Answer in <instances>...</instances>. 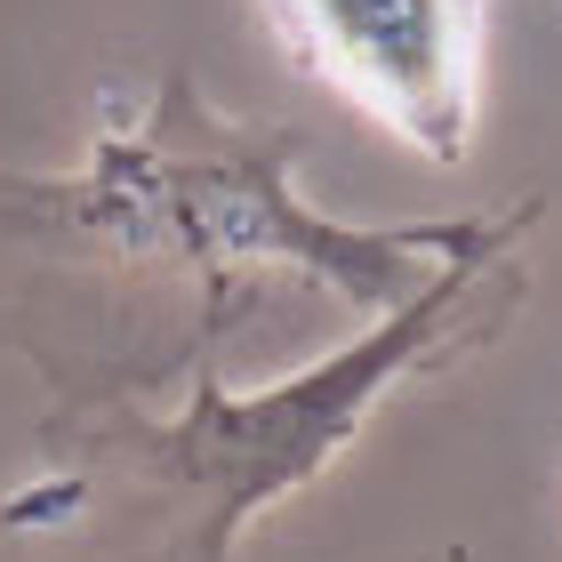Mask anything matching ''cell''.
<instances>
[{
	"label": "cell",
	"instance_id": "1",
	"mask_svg": "<svg viewBox=\"0 0 562 562\" xmlns=\"http://www.w3.org/2000/svg\"><path fill=\"white\" fill-rule=\"evenodd\" d=\"M297 130H234L193 97V81L161 89V113L130 137L97 145L89 177L57 193V217L81 234L113 241L121 258L153 266H193V273H258L290 266L329 281L353 305H394L411 297V273L426 258H450L482 234V217L450 225H329L290 193Z\"/></svg>",
	"mask_w": 562,
	"mask_h": 562
},
{
	"label": "cell",
	"instance_id": "2",
	"mask_svg": "<svg viewBox=\"0 0 562 562\" xmlns=\"http://www.w3.org/2000/svg\"><path fill=\"white\" fill-rule=\"evenodd\" d=\"M297 72L426 161H467L482 113V0H258Z\"/></svg>",
	"mask_w": 562,
	"mask_h": 562
}]
</instances>
